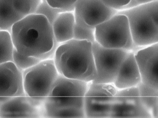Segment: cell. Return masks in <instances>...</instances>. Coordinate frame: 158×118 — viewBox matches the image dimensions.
<instances>
[{
    "label": "cell",
    "mask_w": 158,
    "mask_h": 118,
    "mask_svg": "<svg viewBox=\"0 0 158 118\" xmlns=\"http://www.w3.org/2000/svg\"><path fill=\"white\" fill-rule=\"evenodd\" d=\"M89 83L59 75L42 105V117H85L84 96Z\"/></svg>",
    "instance_id": "obj_1"
},
{
    "label": "cell",
    "mask_w": 158,
    "mask_h": 118,
    "mask_svg": "<svg viewBox=\"0 0 158 118\" xmlns=\"http://www.w3.org/2000/svg\"><path fill=\"white\" fill-rule=\"evenodd\" d=\"M10 34L14 48L25 56H42L55 44L51 25L42 15L35 14L23 18L14 25Z\"/></svg>",
    "instance_id": "obj_2"
},
{
    "label": "cell",
    "mask_w": 158,
    "mask_h": 118,
    "mask_svg": "<svg viewBox=\"0 0 158 118\" xmlns=\"http://www.w3.org/2000/svg\"><path fill=\"white\" fill-rule=\"evenodd\" d=\"M53 61L58 73L70 79L91 82L96 78L93 43L72 39L57 47Z\"/></svg>",
    "instance_id": "obj_3"
},
{
    "label": "cell",
    "mask_w": 158,
    "mask_h": 118,
    "mask_svg": "<svg viewBox=\"0 0 158 118\" xmlns=\"http://www.w3.org/2000/svg\"><path fill=\"white\" fill-rule=\"evenodd\" d=\"M117 14L125 15L135 46L142 48L158 43V2L139 5Z\"/></svg>",
    "instance_id": "obj_4"
},
{
    "label": "cell",
    "mask_w": 158,
    "mask_h": 118,
    "mask_svg": "<svg viewBox=\"0 0 158 118\" xmlns=\"http://www.w3.org/2000/svg\"><path fill=\"white\" fill-rule=\"evenodd\" d=\"M59 73L53 59H44L22 72L25 96L42 106Z\"/></svg>",
    "instance_id": "obj_5"
},
{
    "label": "cell",
    "mask_w": 158,
    "mask_h": 118,
    "mask_svg": "<svg viewBox=\"0 0 158 118\" xmlns=\"http://www.w3.org/2000/svg\"><path fill=\"white\" fill-rule=\"evenodd\" d=\"M96 42L109 49H125L136 52L139 47L134 44L128 18L125 15L116 14L95 28Z\"/></svg>",
    "instance_id": "obj_6"
},
{
    "label": "cell",
    "mask_w": 158,
    "mask_h": 118,
    "mask_svg": "<svg viewBox=\"0 0 158 118\" xmlns=\"http://www.w3.org/2000/svg\"><path fill=\"white\" fill-rule=\"evenodd\" d=\"M93 52L96 70V83H113L129 52L125 49H109L93 43Z\"/></svg>",
    "instance_id": "obj_7"
},
{
    "label": "cell",
    "mask_w": 158,
    "mask_h": 118,
    "mask_svg": "<svg viewBox=\"0 0 158 118\" xmlns=\"http://www.w3.org/2000/svg\"><path fill=\"white\" fill-rule=\"evenodd\" d=\"M117 90L113 83L89 82L84 101L85 117H109Z\"/></svg>",
    "instance_id": "obj_8"
},
{
    "label": "cell",
    "mask_w": 158,
    "mask_h": 118,
    "mask_svg": "<svg viewBox=\"0 0 158 118\" xmlns=\"http://www.w3.org/2000/svg\"><path fill=\"white\" fill-rule=\"evenodd\" d=\"M117 12L118 10L108 6L101 0H77L73 11L75 23L89 29H95Z\"/></svg>",
    "instance_id": "obj_9"
},
{
    "label": "cell",
    "mask_w": 158,
    "mask_h": 118,
    "mask_svg": "<svg viewBox=\"0 0 158 118\" xmlns=\"http://www.w3.org/2000/svg\"><path fill=\"white\" fill-rule=\"evenodd\" d=\"M109 117H152L142 104L137 87L118 90Z\"/></svg>",
    "instance_id": "obj_10"
},
{
    "label": "cell",
    "mask_w": 158,
    "mask_h": 118,
    "mask_svg": "<svg viewBox=\"0 0 158 118\" xmlns=\"http://www.w3.org/2000/svg\"><path fill=\"white\" fill-rule=\"evenodd\" d=\"M134 56L141 82L158 90V43L139 49Z\"/></svg>",
    "instance_id": "obj_11"
},
{
    "label": "cell",
    "mask_w": 158,
    "mask_h": 118,
    "mask_svg": "<svg viewBox=\"0 0 158 118\" xmlns=\"http://www.w3.org/2000/svg\"><path fill=\"white\" fill-rule=\"evenodd\" d=\"M24 96L22 72L12 61L0 64V106L11 97Z\"/></svg>",
    "instance_id": "obj_12"
},
{
    "label": "cell",
    "mask_w": 158,
    "mask_h": 118,
    "mask_svg": "<svg viewBox=\"0 0 158 118\" xmlns=\"http://www.w3.org/2000/svg\"><path fill=\"white\" fill-rule=\"evenodd\" d=\"M42 106L29 97H13L0 106V117H42Z\"/></svg>",
    "instance_id": "obj_13"
},
{
    "label": "cell",
    "mask_w": 158,
    "mask_h": 118,
    "mask_svg": "<svg viewBox=\"0 0 158 118\" xmlns=\"http://www.w3.org/2000/svg\"><path fill=\"white\" fill-rule=\"evenodd\" d=\"M141 82L140 74L134 56V52H129L118 72L113 85L118 89L137 87Z\"/></svg>",
    "instance_id": "obj_14"
},
{
    "label": "cell",
    "mask_w": 158,
    "mask_h": 118,
    "mask_svg": "<svg viewBox=\"0 0 158 118\" xmlns=\"http://www.w3.org/2000/svg\"><path fill=\"white\" fill-rule=\"evenodd\" d=\"M75 24L73 11L60 13L51 25L55 41L60 44L73 39Z\"/></svg>",
    "instance_id": "obj_15"
},
{
    "label": "cell",
    "mask_w": 158,
    "mask_h": 118,
    "mask_svg": "<svg viewBox=\"0 0 158 118\" xmlns=\"http://www.w3.org/2000/svg\"><path fill=\"white\" fill-rule=\"evenodd\" d=\"M23 18L14 8V0H0V30L10 32L14 25Z\"/></svg>",
    "instance_id": "obj_16"
},
{
    "label": "cell",
    "mask_w": 158,
    "mask_h": 118,
    "mask_svg": "<svg viewBox=\"0 0 158 118\" xmlns=\"http://www.w3.org/2000/svg\"><path fill=\"white\" fill-rule=\"evenodd\" d=\"M137 87L142 104L151 112L152 109L157 105L158 90L145 85L142 82H140Z\"/></svg>",
    "instance_id": "obj_17"
},
{
    "label": "cell",
    "mask_w": 158,
    "mask_h": 118,
    "mask_svg": "<svg viewBox=\"0 0 158 118\" xmlns=\"http://www.w3.org/2000/svg\"><path fill=\"white\" fill-rule=\"evenodd\" d=\"M14 50L10 32L0 30V64L12 61Z\"/></svg>",
    "instance_id": "obj_18"
},
{
    "label": "cell",
    "mask_w": 158,
    "mask_h": 118,
    "mask_svg": "<svg viewBox=\"0 0 158 118\" xmlns=\"http://www.w3.org/2000/svg\"><path fill=\"white\" fill-rule=\"evenodd\" d=\"M41 61L43 59L40 57L29 56L22 55L14 48L12 62L22 72L35 66Z\"/></svg>",
    "instance_id": "obj_19"
},
{
    "label": "cell",
    "mask_w": 158,
    "mask_h": 118,
    "mask_svg": "<svg viewBox=\"0 0 158 118\" xmlns=\"http://www.w3.org/2000/svg\"><path fill=\"white\" fill-rule=\"evenodd\" d=\"M42 0H14V8L23 17L35 14Z\"/></svg>",
    "instance_id": "obj_20"
},
{
    "label": "cell",
    "mask_w": 158,
    "mask_h": 118,
    "mask_svg": "<svg viewBox=\"0 0 158 118\" xmlns=\"http://www.w3.org/2000/svg\"><path fill=\"white\" fill-rule=\"evenodd\" d=\"M63 11H67L63 9L52 7L48 3L46 0H42L41 3L39 5L35 11V14L42 15L44 16L51 23V25H52L58 15L60 13Z\"/></svg>",
    "instance_id": "obj_21"
},
{
    "label": "cell",
    "mask_w": 158,
    "mask_h": 118,
    "mask_svg": "<svg viewBox=\"0 0 158 118\" xmlns=\"http://www.w3.org/2000/svg\"><path fill=\"white\" fill-rule=\"evenodd\" d=\"M73 39L78 41H87L94 43L96 42L95 29L84 28L75 23L73 29Z\"/></svg>",
    "instance_id": "obj_22"
},
{
    "label": "cell",
    "mask_w": 158,
    "mask_h": 118,
    "mask_svg": "<svg viewBox=\"0 0 158 118\" xmlns=\"http://www.w3.org/2000/svg\"><path fill=\"white\" fill-rule=\"evenodd\" d=\"M48 3L54 8L64 10L67 11H73L75 4L77 0H46Z\"/></svg>",
    "instance_id": "obj_23"
},
{
    "label": "cell",
    "mask_w": 158,
    "mask_h": 118,
    "mask_svg": "<svg viewBox=\"0 0 158 118\" xmlns=\"http://www.w3.org/2000/svg\"><path fill=\"white\" fill-rule=\"evenodd\" d=\"M101 1L108 6L119 11L127 5L130 0H101Z\"/></svg>",
    "instance_id": "obj_24"
},
{
    "label": "cell",
    "mask_w": 158,
    "mask_h": 118,
    "mask_svg": "<svg viewBox=\"0 0 158 118\" xmlns=\"http://www.w3.org/2000/svg\"><path fill=\"white\" fill-rule=\"evenodd\" d=\"M139 5L137 4V3L136 2L135 0H130V2L126 5L125 6H123L120 10H128L130 8H134L137 6H138ZM120 11V10H119Z\"/></svg>",
    "instance_id": "obj_25"
},
{
    "label": "cell",
    "mask_w": 158,
    "mask_h": 118,
    "mask_svg": "<svg viewBox=\"0 0 158 118\" xmlns=\"http://www.w3.org/2000/svg\"><path fill=\"white\" fill-rule=\"evenodd\" d=\"M137 4L139 5H143V4H146V3H149L151 2H156L157 0H135Z\"/></svg>",
    "instance_id": "obj_26"
}]
</instances>
